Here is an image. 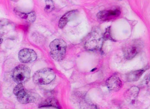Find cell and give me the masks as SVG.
Listing matches in <instances>:
<instances>
[{
    "label": "cell",
    "instance_id": "1",
    "mask_svg": "<svg viewBox=\"0 0 150 109\" xmlns=\"http://www.w3.org/2000/svg\"><path fill=\"white\" fill-rule=\"evenodd\" d=\"M67 44L61 39L53 41L50 44V53L52 57L55 60L61 61L65 56Z\"/></svg>",
    "mask_w": 150,
    "mask_h": 109
},
{
    "label": "cell",
    "instance_id": "2",
    "mask_svg": "<svg viewBox=\"0 0 150 109\" xmlns=\"http://www.w3.org/2000/svg\"><path fill=\"white\" fill-rule=\"evenodd\" d=\"M55 78V72L52 69H44L38 70L35 73L33 80L37 84L46 85L50 84Z\"/></svg>",
    "mask_w": 150,
    "mask_h": 109
},
{
    "label": "cell",
    "instance_id": "3",
    "mask_svg": "<svg viewBox=\"0 0 150 109\" xmlns=\"http://www.w3.org/2000/svg\"><path fill=\"white\" fill-rule=\"evenodd\" d=\"M30 70L29 67L24 65H20L13 71L12 77L18 84L25 83L30 77Z\"/></svg>",
    "mask_w": 150,
    "mask_h": 109
},
{
    "label": "cell",
    "instance_id": "4",
    "mask_svg": "<svg viewBox=\"0 0 150 109\" xmlns=\"http://www.w3.org/2000/svg\"><path fill=\"white\" fill-rule=\"evenodd\" d=\"M143 48V45L140 41L133 40L128 43L123 48L124 57L127 60L134 58Z\"/></svg>",
    "mask_w": 150,
    "mask_h": 109
},
{
    "label": "cell",
    "instance_id": "5",
    "mask_svg": "<svg viewBox=\"0 0 150 109\" xmlns=\"http://www.w3.org/2000/svg\"><path fill=\"white\" fill-rule=\"evenodd\" d=\"M13 93L20 103L25 104L32 102L35 100L34 98L30 96L24 89L23 84H19L15 88Z\"/></svg>",
    "mask_w": 150,
    "mask_h": 109
},
{
    "label": "cell",
    "instance_id": "6",
    "mask_svg": "<svg viewBox=\"0 0 150 109\" xmlns=\"http://www.w3.org/2000/svg\"><path fill=\"white\" fill-rule=\"evenodd\" d=\"M18 59L23 63H28L35 61L37 59L36 52L30 49H23L18 53Z\"/></svg>",
    "mask_w": 150,
    "mask_h": 109
},
{
    "label": "cell",
    "instance_id": "7",
    "mask_svg": "<svg viewBox=\"0 0 150 109\" xmlns=\"http://www.w3.org/2000/svg\"><path fill=\"white\" fill-rule=\"evenodd\" d=\"M121 14V12L118 10L102 11L97 15L98 19L102 21H109L118 17Z\"/></svg>",
    "mask_w": 150,
    "mask_h": 109
},
{
    "label": "cell",
    "instance_id": "8",
    "mask_svg": "<svg viewBox=\"0 0 150 109\" xmlns=\"http://www.w3.org/2000/svg\"><path fill=\"white\" fill-rule=\"evenodd\" d=\"M106 85L110 91L117 92L122 86V82L118 77L112 76L106 81Z\"/></svg>",
    "mask_w": 150,
    "mask_h": 109
},
{
    "label": "cell",
    "instance_id": "9",
    "mask_svg": "<svg viewBox=\"0 0 150 109\" xmlns=\"http://www.w3.org/2000/svg\"><path fill=\"white\" fill-rule=\"evenodd\" d=\"M139 92V88L138 87L133 86L126 91L124 96L127 101L130 103H133L137 100Z\"/></svg>",
    "mask_w": 150,
    "mask_h": 109
},
{
    "label": "cell",
    "instance_id": "10",
    "mask_svg": "<svg viewBox=\"0 0 150 109\" xmlns=\"http://www.w3.org/2000/svg\"><path fill=\"white\" fill-rule=\"evenodd\" d=\"M77 11H72L67 12L59 20L58 26L60 28H63L67 25L69 20H71L73 17L76 14Z\"/></svg>",
    "mask_w": 150,
    "mask_h": 109
},
{
    "label": "cell",
    "instance_id": "11",
    "mask_svg": "<svg viewBox=\"0 0 150 109\" xmlns=\"http://www.w3.org/2000/svg\"><path fill=\"white\" fill-rule=\"evenodd\" d=\"M145 71V69H142L131 72L127 75V80L129 82H135L138 81Z\"/></svg>",
    "mask_w": 150,
    "mask_h": 109
},
{
    "label": "cell",
    "instance_id": "12",
    "mask_svg": "<svg viewBox=\"0 0 150 109\" xmlns=\"http://www.w3.org/2000/svg\"><path fill=\"white\" fill-rule=\"evenodd\" d=\"M18 14L22 18L26 19L28 22H29V23L34 22L35 21V18H36V15H35V13L34 12H31V13L28 14L18 12Z\"/></svg>",
    "mask_w": 150,
    "mask_h": 109
},
{
    "label": "cell",
    "instance_id": "13",
    "mask_svg": "<svg viewBox=\"0 0 150 109\" xmlns=\"http://www.w3.org/2000/svg\"><path fill=\"white\" fill-rule=\"evenodd\" d=\"M45 11L47 13H50L54 9V3L53 0H45Z\"/></svg>",
    "mask_w": 150,
    "mask_h": 109
},
{
    "label": "cell",
    "instance_id": "14",
    "mask_svg": "<svg viewBox=\"0 0 150 109\" xmlns=\"http://www.w3.org/2000/svg\"><path fill=\"white\" fill-rule=\"evenodd\" d=\"M4 24L3 22L0 21V45L3 41L4 37Z\"/></svg>",
    "mask_w": 150,
    "mask_h": 109
},
{
    "label": "cell",
    "instance_id": "15",
    "mask_svg": "<svg viewBox=\"0 0 150 109\" xmlns=\"http://www.w3.org/2000/svg\"><path fill=\"white\" fill-rule=\"evenodd\" d=\"M104 38L105 39H110L111 38V36H110V35L109 28H108V29L107 30L106 32H105V34Z\"/></svg>",
    "mask_w": 150,
    "mask_h": 109
}]
</instances>
